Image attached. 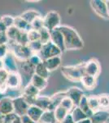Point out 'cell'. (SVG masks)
I'll return each instance as SVG.
<instances>
[{
	"instance_id": "obj_1",
	"label": "cell",
	"mask_w": 109,
	"mask_h": 123,
	"mask_svg": "<svg viewBox=\"0 0 109 123\" xmlns=\"http://www.w3.org/2000/svg\"><path fill=\"white\" fill-rule=\"evenodd\" d=\"M64 39L66 50H79L84 47V43L75 29L68 25H61L58 28Z\"/></svg>"
},
{
	"instance_id": "obj_2",
	"label": "cell",
	"mask_w": 109,
	"mask_h": 123,
	"mask_svg": "<svg viewBox=\"0 0 109 123\" xmlns=\"http://www.w3.org/2000/svg\"><path fill=\"white\" fill-rule=\"evenodd\" d=\"M61 73L65 78L71 81H81L85 73V63H80L76 66H64L61 68Z\"/></svg>"
},
{
	"instance_id": "obj_3",
	"label": "cell",
	"mask_w": 109,
	"mask_h": 123,
	"mask_svg": "<svg viewBox=\"0 0 109 123\" xmlns=\"http://www.w3.org/2000/svg\"><path fill=\"white\" fill-rule=\"evenodd\" d=\"M7 46L9 48V51L15 56L17 61H27L33 54L28 45H21L17 43L9 41Z\"/></svg>"
},
{
	"instance_id": "obj_4",
	"label": "cell",
	"mask_w": 109,
	"mask_h": 123,
	"mask_svg": "<svg viewBox=\"0 0 109 123\" xmlns=\"http://www.w3.org/2000/svg\"><path fill=\"white\" fill-rule=\"evenodd\" d=\"M43 22H44L45 28H47L50 31H52L59 28L61 25L60 16L57 12L51 11L47 12L45 17H43Z\"/></svg>"
},
{
	"instance_id": "obj_5",
	"label": "cell",
	"mask_w": 109,
	"mask_h": 123,
	"mask_svg": "<svg viewBox=\"0 0 109 123\" xmlns=\"http://www.w3.org/2000/svg\"><path fill=\"white\" fill-rule=\"evenodd\" d=\"M62 53V51L56 45H55L52 42H49L46 44H43L38 55L42 58V60L45 61L47 59L51 58V57L60 56Z\"/></svg>"
},
{
	"instance_id": "obj_6",
	"label": "cell",
	"mask_w": 109,
	"mask_h": 123,
	"mask_svg": "<svg viewBox=\"0 0 109 123\" xmlns=\"http://www.w3.org/2000/svg\"><path fill=\"white\" fill-rule=\"evenodd\" d=\"M13 106H14V112L20 117L26 116L28 110L29 108V105L25 100L23 96H19L13 98Z\"/></svg>"
},
{
	"instance_id": "obj_7",
	"label": "cell",
	"mask_w": 109,
	"mask_h": 123,
	"mask_svg": "<svg viewBox=\"0 0 109 123\" xmlns=\"http://www.w3.org/2000/svg\"><path fill=\"white\" fill-rule=\"evenodd\" d=\"M90 7H92L93 11L99 17L106 20L109 19L108 6H107L106 1H104V0H92V1H90Z\"/></svg>"
},
{
	"instance_id": "obj_8",
	"label": "cell",
	"mask_w": 109,
	"mask_h": 123,
	"mask_svg": "<svg viewBox=\"0 0 109 123\" xmlns=\"http://www.w3.org/2000/svg\"><path fill=\"white\" fill-rule=\"evenodd\" d=\"M100 64L95 58H92L85 63V73L86 75L97 77L100 73Z\"/></svg>"
},
{
	"instance_id": "obj_9",
	"label": "cell",
	"mask_w": 109,
	"mask_h": 123,
	"mask_svg": "<svg viewBox=\"0 0 109 123\" xmlns=\"http://www.w3.org/2000/svg\"><path fill=\"white\" fill-rule=\"evenodd\" d=\"M3 62H4V69L8 73L18 72L19 66L17 63V59L11 52L7 53V56L3 58Z\"/></svg>"
},
{
	"instance_id": "obj_10",
	"label": "cell",
	"mask_w": 109,
	"mask_h": 123,
	"mask_svg": "<svg viewBox=\"0 0 109 123\" xmlns=\"http://www.w3.org/2000/svg\"><path fill=\"white\" fill-rule=\"evenodd\" d=\"M14 112L13 98L10 97H3L0 99V113L6 116Z\"/></svg>"
},
{
	"instance_id": "obj_11",
	"label": "cell",
	"mask_w": 109,
	"mask_h": 123,
	"mask_svg": "<svg viewBox=\"0 0 109 123\" xmlns=\"http://www.w3.org/2000/svg\"><path fill=\"white\" fill-rule=\"evenodd\" d=\"M67 97H68L73 102L75 107H77L80 104L81 100H82V97L84 96V92L79 89L78 87H71L68 90L66 91Z\"/></svg>"
},
{
	"instance_id": "obj_12",
	"label": "cell",
	"mask_w": 109,
	"mask_h": 123,
	"mask_svg": "<svg viewBox=\"0 0 109 123\" xmlns=\"http://www.w3.org/2000/svg\"><path fill=\"white\" fill-rule=\"evenodd\" d=\"M51 42H52L55 45H56L63 53L66 50L64 45V36H63L62 33L59 31L58 28L51 31Z\"/></svg>"
},
{
	"instance_id": "obj_13",
	"label": "cell",
	"mask_w": 109,
	"mask_h": 123,
	"mask_svg": "<svg viewBox=\"0 0 109 123\" xmlns=\"http://www.w3.org/2000/svg\"><path fill=\"white\" fill-rule=\"evenodd\" d=\"M21 81H22V78L19 72L9 73L7 80V89H11V90L18 89L21 85Z\"/></svg>"
},
{
	"instance_id": "obj_14",
	"label": "cell",
	"mask_w": 109,
	"mask_h": 123,
	"mask_svg": "<svg viewBox=\"0 0 109 123\" xmlns=\"http://www.w3.org/2000/svg\"><path fill=\"white\" fill-rule=\"evenodd\" d=\"M20 62H21L20 63V69L22 71V73L25 75V77L31 80L33 76L35 74V67L29 60Z\"/></svg>"
},
{
	"instance_id": "obj_15",
	"label": "cell",
	"mask_w": 109,
	"mask_h": 123,
	"mask_svg": "<svg viewBox=\"0 0 109 123\" xmlns=\"http://www.w3.org/2000/svg\"><path fill=\"white\" fill-rule=\"evenodd\" d=\"M65 97H67V93L65 92H58L54 94L51 97V105H50V111H55V109L60 106L61 102Z\"/></svg>"
},
{
	"instance_id": "obj_16",
	"label": "cell",
	"mask_w": 109,
	"mask_h": 123,
	"mask_svg": "<svg viewBox=\"0 0 109 123\" xmlns=\"http://www.w3.org/2000/svg\"><path fill=\"white\" fill-rule=\"evenodd\" d=\"M61 62H62V59H61L60 56L53 57H51V58L43 61L44 65L50 72L58 69L59 67H60Z\"/></svg>"
},
{
	"instance_id": "obj_17",
	"label": "cell",
	"mask_w": 109,
	"mask_h": 123,
	"mask_svg": "<svg viewBox=\"0 0 109 123\" xmlns=\"http://www.w3.org/2000/svg\"><path fill=\"white\" fill-rule=\"evenodd\" d=\"M51 105V97L46 95H39L36 98L34 103V106L37 107L43 111L49 110Z\"/></svg>"
},
{
	"instance_id": "obj_18",
	"label": "cell",
	"mask_w": 109,
	"mask_h": 123,
	"mask_svg": "<svg viewBox=\"0 0 109 123\" xmlns=\"http://www.w3.org/2000/svg\"><path fill=\"white\" fill-rule=\"evenodd\" d=\"M43 112H44L43 110H42V109L37 108V107L33 105V106L29 107V110H28V112H27V116H28V117L30 119V120H32L33 122L38 123Z\"/></svg>"
},
{
	"instance_id": "obj_19",
	"label": "cell",
	"mask_w": 109,
	"mask_h": 123,
	"mask_svg": "<svg viewBox=\"0 0 109 123\" xmlns=\"http://www.w3.org/2000/svg\"><path fill=\"white\" fill-rule=\"evenodd\" d=\"M109 117V112L105 110H99L94 112L90 117L92 123H106Z\"/></svg>"
},
{
	"instance_id": "obj_20",
	"label": "cell",
	"mask_w": 109,
	"mask_h": 123,
	"mask_svg": "<svg viewBox=\"0 0 109 123\" xmlns=\"http://www.w3.org/2000/svg\"><path fill=\"white\" fill-rule=\"evenodd\" d=\"M29 83H31L33 85H34L37 89H38L39 90H43L47 88V85H48V82H47V80L42 78V77L37 76V75L34 74L33 76V77L31 78Z\"/></svg>"
},
{
	"instance_id": "obj_21",
	"label": "cell",
	"mask_w": 109,
	"mask_h": 123,
	"mask_svg": "<svg viewBox=\"0 0 109 123\" xmlns=\"http://www.w3.org/2000/svg\"><path fill=\"white\" fill-rule=\"evenodd\" d=\"M14 26L16 27L19 31H25V32H29L31 29V25L27 22L25 20H24L21 16L15 17V23H14Z\"/></svg>"
},
{
	"instance_id": "obj_22",
	"label": "cell",
	"mask_w": 109,
	"mask_h": 123,
	"mask_svg": "<svg viewBox=\"0 0 109 123\" xmlns=\"http://www.w3.org/2000/svg\"><path fill=\"white\" fill-rule=\"evenodd\" d=\"M21 17H22L24 20H25L29 24H31L35 19L39 17H42V16L40 14V12H38L36 10L30 9V10H27V11L24 12L21 15Z\"/></svg>"
},
{
	"instance_id": "obj_23",
	"label": "cell",
	"mask_w": 109,
	"mask_h": 123,
	"mask_svg": "<svg viewBox=\"0 0 109 123\" xmlns=\"http://www.w3.org/2000/svg\"><path fill=\"white\" fill-rule=\"evenodd\" d=\"M81 82L86 90H93V89H94L97 84L96 77L88 76V75L83 76L82 80H81Z\"/></svg>"
},
{
	"instance_id": "obj_24",
	"label": "cell",
	"mask_w": 109,
	"mask_h": 123,
	"mask_svg": "<svg viewBox=\"0 0 109 123\" xmlns=\"http://www.w3.org/2000/svg\"><path fill=\"white\" fill-rule=\"evenodd\" d=\"M40 94V90L38 89H37L34 85H33L31 83L26 85V86L24 88L23 90V94L24 96H28L31 97V98H37V96H39Z\"/></svg>"
},
{
	"instance_id": "obj_25",
	"label": "cell",
	"mask_w": 109,
	"mask_h": 123,
	"mask_svg": "<svg viewBox=\"0 0 109 123\" xmlns=\"http://www.w3.org/2000/svg\"><path fill=\"white\" fill-rule=\"evenodd\" d=\"M77 107H79L81 110H82V112H84V113L86 114L89 118H90L91 117L93 116V114H94L93 111L91 110L90 108V106H89L88 97H86V95H84V96L82 97V100H81L80 104H79V105Z\"/></svg>"
},
{
	"instance_id": "obj_26",
	"label": "cell",
	"mask_w": 109,
	"mask_h": 123,
	"mask_svg": "<svg viewBox=\"0 0 109 123\" xmlns=\"http://www.w3.org/2000/svg\"><path fill=\"white\" fill-rule=\"evenodd\" d=\"M55 117L54 111L47 110L43 112L38 123H55Z\"/></svg>"
},
{
	"instance_id": "obj_27",
	"label": "cell",
	"mask_w": 109,
	"mask_h": 123,
	"mask_svg": "<svg viewBox=\"0 0 109 123\" xmlns=\"http://www.w3.org/2000/svg\"><path fill=\"white\" fill-rule=\"evenodd\" d=\"M55 120L58 122H62L64 120L65 117L68 116L69 112L66 110L65 108H63L62 106H59L58 108H56L54 111Z\"/></svg>"
},
{
	"instance_id": "obj_28",
	"label": "cell",
	"mask_w": 109,
	"mask_h": 123,
	"mask_svg": "<svg viewBox=\"0 0 109 123\" xmlns=\"http://www.w3.org/2000/svg\"><path fill=\"white\" fill-rule=\"evenodd\" d=\"M71 115H72L73 119L74 120V122L76 123L88 118V117L81 110L79 107H75V108H73V110L71 112Z\"/></svg>"
},
{
	"instance_id": "obj_29",
	"label": "cell",
	"mask_w": 109,
	"mask_h": 123,
	"mask_svg": "<svg viewBox=\"0 0 109 123\" xmlns=\"http://www.w3.org/2000/svg\"><path fill=\"white\" fill-rule=\"evenodd\" d=\"M21 31H19L16 27L15 26H12V27H10L6 31V34L7 35V38H8L9 41L11 42H15L16 43L17 41V39H18L20 34H21Z\"/></svg>"
},
{
	"instance_id": "obj_30",
	"label": "cell",
	"mask_w": 109,
	"mask_h": 123,
	"mask_svg": "<svg viewBox=\"0 0 109 123\" xmlns=\"http://www.w3.org/2000/svg\"><path fill=\"white\" fill-rule=\"evenodd\" d=\"M8 74L5 69L0 71V93L3 94L7 89V77H8Z\"/></svg>"
},
{
	"instance_id": "obj_31",
	"label": "cell",
	"mask_w": 109,
	"mask_h": 123,
	"mask_svg": "<svg viewBox=\"0 0 109 123\" xmlns=\"http://www.w3.org/2000/svg\"><path fill=\"white\" fill-rule=\"evenodd\" d=\"M35 74L46 79V80H47L49 77V75H50V71L47 70V68L46 67V66L42 62L40 63L39 65H37V66L35 67Z\"/></svg>"
},
{
	"instance_id": "obj_32",
	"label": "cell",
	"mask_w": 109,
	"mask_h": 123,
	"mask_svg": "<svg viewBox=\"0 0 109 123\" xmlns=\"http://www.w3.org/2000/svg\"><path fill=\"white\" fill-rule=\"evenodd\" d=\"M88 104L91 110L93 111V112H96L100 110V106H99V98L98 96H90L88 97Z\"/></svg>"
},
{
	"instance_id": "obj_33",
	"label": "cell",
	"mask_w": 109,
	"mask_h": 123,
	"mask_svg": "<svg viewBox=\"0 0 109 123\" xmlns=\"http://www.w3.org/2000/svg\"><path fill=\"white\" fill-rule=\"evenodd\" d=\"M39 35H40V39L39 40L42 44H46V43L51 42V31H48L47 28L43 27L39 31Z\"/></svg>"
},
{
	"instance_id": "obj_34",
	"label": "cell",
	"mask_w": 109,
	"mask_h": 123,
	"mask_svg": "<svg viewBox=\"0 0 109 123\" xmlns=\"http://www.w3.org/2000/svg\"><path fill=\"white\" fill-rule=\"evenodd\" d=\"M28 46L29 47V49H30V50L32 51V53L33 54H38V53H40L43 44L41 43L40 40H37V41H34V42L29 43Z\"/></svg>"
},
{
	"instance_id": "obj_35",
	"label": "cell",
	"mask_w": 109,
	"mask_h": 123,
	"mask_svg": "<svg viewBox=\"0 0 109 123\" xmlns=\"http://www.w3.org/2000/svg\"><path fill=\"white\" fill-rule=\"evenodd\" d=\"M100 108L109 109V95L108 94H100L98 96Z\"/></svg>"
},
{
	"instance_id": "obj_36",
	"label": "cell",
	"mask_w": 109,
	"mask_h": 123,
	"mask_svg": "<svg viewBox=\"0 0 109 123\" xmlns=\"http://www.w3.org/2000/svg\"><path fill=\"white\" fill-rule=\"evenodd\" d=\"M60 106H62L63 108L66 109L69 113H71V112H72L73 110V108H75V105L73 104V102L68 98V97H65L64 99L62 100Z\"/></svg>"
},
{
	"instance_id": "obj_37",
	"label": "cell",
	"mask_w": 109,
	"mask_h": 123,
	"mask_svg": "<svg viewBox=\"0 0 109 123\" xmlns=\"http://www.w3.org/2000/svg\"><path fill=\"white\" fill-rule=\"evenodd\" d=\"M31 25V29L35 30V31H39L41 29H42L44 27V22H43V18L42 17H37L33 21Z\"/></svg>"
},
{
	"instance_id": "obj_38",
	"label": "cell",
	"mask_w": 109,
	"mask_h": 123,
	"mask_svg": "<svg viewBox=\"0 0 109 123\" xmlns=\"http://www.w3.org/2000/svg\"><path fill=\"white\" fill-rule=\"evenodd\" d=\"M1 20L3 22V24L6 25L7 29L10 28V27H12L14 26V23H15V17H13L12 16H10V15H4V16H2Z\"/></svg>"
},
{
	"instance_id": "obj_39",
	"label": "cell",
	"mask_w": 109,
	"mask_h": 123,
	"mask_svg": "<svg viewBox=\"0 0 109 123\" xmlns=\"http://www.w3.org/2000/svg\"><path fill=\"white\" fill-rule=\"evenodd\" d=\"M28 39H29V43L39 40V39H40L39 31H35V30H30V31L28 32Z\"/></svg>"
},
{
	"instance_id": "obj_40",
	"label": "cell",
	"mask_w": 109,
	"mask_h": 123,
	"mask_svg": "<svg viewBox=\"0 0 109 123\" xmlns=\"http://www.w3.org/2000/svg\"><path fill=\"white\" fill-rule=\"evenodd\" d=\"M29 61L31 63L36 67L37 65H39L40 63L42 62V58L40 57H39L38 54H33L32 56H31L30 58L29 59Z\"/></svg>"
},
{
	"instance_id": "obj_41",
	"label": "cell",
	"mask_w": 109,
	"mask_h": 123,
	"mask_svg": "<svg viewBox=\"0 0 109 123\" xmlns=\"http://www.w3.org/2000/svg\"><path fill=\"white\" fill-rule=\"evenodd\" d=\"M17 117H18V116H17L15 112H12V113L8 114V115H6V116H3V123H11Z\"/></svg>"
},
{
	"instance_id": "obj_42",
	"label": "cell",
	"mask_w": 109,
	"mask_h": 123,
	"mask_svg": "<svg viewBox=\"0 0 109 123\" xmlns=\"http://www.w3.org/2000/svg\"><path fill=\"white\" fill-rule=\"evenodd\" d=\"M9 52H10L9 48H8V46H7V44H1L0 45V59L4 58Z\"/></svg>"
},
{
	"instance_id": "obj_43",
	"label": "cell",
	"mask_w": 109,
	"mask_h": 123,
	"mask_svg": "<svg viewBox=\"0 0 109 123\" xmlns=\"http://www.w3.org/2000/svg\"><path fill=\"white\" fill-rule=\"evenodd\" d=\"M9 42V39L7 38V35L6 32L0 33V45L1 44H7Z\"/></svg>"
},
{
	"instance_id": "obj_44",
	"label": "cell",
	"mask_w": 109,
	"mask_h": 123,
	"mask_svg": "<svg viewBox=\"0 0 109 123\" xmlns=\"http://www.w3.org/2000/svg\"><path fill=\"white\" fill-rule=\"evenodd\" d=\"M61 123H76V122H75L74 120L73 119V117H72V115H71V113H68V116L65 117V119Z\"/></svg>"
},
{
	"instance_id": "obj_45",
	"label": "cell",
	"mask_w": 109,
	"mask_h": 123,
	"mask_svg": "<svg viewBox=\"0 0 109 123\" xmlns=\"http://www.w3.org/2000/svg\"><path fill=\"white\" fill-rule=\"evenodd\" d=\"M7 28L6 27V25L3 24V21H2L1 17H0V33L6 32V31H7Z\"/></svg>"
},
{
	"instance_id": "obj_46",
	"label": "cell",
	"mask_w": 109,
	"mask_h": 123,
	"mask_svg": "<svg viewBox=\"0 0 109 123\" xmlns=\"http://www.w3.org/2000/svg\"><path fill=\"white\" fill-rule=\"evenodd\" d=\"M21 121H22V123H36L34 122H33L32 120H30L29 117H28V116H24L21 117Z\"/></svg>"
},
{
	"instance_id": "obj_47",
	"label": "cell",
	"mask_w": 109,
	"mask_h": 123,
	"mask_svg": "<svg viewBox=\"0 0 109 123\" xmlns=\"http://www.w3.org/2000/svg\"><path fill=\"white\" fill-rule=\"evenodd\" d=\"M77 123H92V122H91L90 118L88 117V118L85 119V120H82V121H81V122H78Z\"/></svg>"
},
{
	"instance_id": "obj_48",
	"label": "cell",
	"mask_w": 109,
	"mask_h": 123,
	"mask_svg": "<svg viewBox=\"0 0 109 123\" xmlns=\"http://www.w3.org/2000/svg\"><path fill=\"white\" fill-rule=\"evenodd\" d=\"M4 69V62H3V59H0V71Z\"/></svg>"
},
{
	"instance_id": "obj_49",
	"label": "cell",
	"mask_w": 109,
	"mask_h": 123,
	"mask_svg": "<svg viewBox=\"0 0 109 123\" xmlns=\"http://www.w3.org/2000/svg\"><path fill=\"white\" fill-rule=\"evenodd\" d=\"M11 123H22V121H21V117H17L15 121H14L13 122H11Z\"/></svg>"
},
{
	"instance_id": "obj_50",
	"label": "cell",
	"mask_w": 109,
	"mask_h": 123,
	"mask_svg": "<svg viewBox=\"0 0 109 123\" xmlns=\"http://www.w3.org/2000/svg\"><path fill=\"white\" fill-rule=\"evenodd\" d=\"M0 123H3V116L0 113Z\"/></svg>"
},
{
	"instance_id": "obj_51",
	"label": "cell",
	"mask_w": 109,
	"mask_h": 123,
	"mask_svg": "<svg viewBox=\"0 0 109 123\" xmlns=\"http://www.w3.org/2000/svg\"><path fill=\"white\" fill-rule=\"evenodd\" d=\"M107 3V6H108V14H109V0L108 1H106Z\"/></svg>"
},
{
	"instance_id": "obj_52",
	"label": "cell",
	"mask_w": 109,
	"mask_h": 123,
	"mask_svg": "<svg viewBox=\"0 0 109 123\" xmlns=\"http://www.w3.org/2000/svg\"><path fill=\"white\" fill-rule=\"evenodd\" d=\"M2 94H1V93H0V99H1L2 98H3V96Z\"/></svg>"
},
{
	"instance_id": "obj_53",
	"label": "cell",
	"mask_w": 109,
	"mask_h": 123,
	"mask_svg": "<svg viewBox=\"0 0 109 123\" xmlns=\"http://www.w3.org/2000/svg\"><path fill=\"white\" fill-rule=\"evenodd\" d=\"M106 123H109V117H108V120H107V122H106Z\"/></svg>"
},
{
	"instance_id": "obj_54",
	"label": "cell",
	"mask_w": 109,
	"mask_h": 123,
	"mask_svg": "<svg viewBox=\"0 0 109 123\" xmlns=\"http://www.w3.org/2000/svg\"><path fill=\"white\" fill-rule=\"evenodd\" d=\"M55 123H61V122H55Z\"/></svg>"
}]
</instances>
